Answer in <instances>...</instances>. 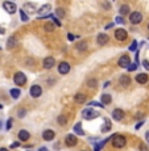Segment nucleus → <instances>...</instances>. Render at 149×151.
Wrapping results in <instances>:
<instances>
[{"label": "nucleus", "mask_w": 149, "mask_h": 151, "mask_svg": "<svg viewBox=\"0 0 149 151\" xmlns=\"http://www.w3.org/2000/svg\"><path fill=\"white\" fill-rule=\"evenodd\" d=\"M115 21L118 22V24H124V19H123L121 16H118V17H115Z\"/></svg>", "instance_id": "4c0bfd02"}, {"label": "nucleus", "mask_w": 149, "mask_h": 151, "mask_svg": "<svg viewBox=\"0 0 149 151\" xmlns=\"http://www.w3.org/2000/svg\"><path fill=\"white\" fill-rule=\"evenodd\" d=\"M119 11H120V14H121V16H125V14L129 13V7H128L127 4H124V5H121Z\"/></svg>", "instance_id": "bb28decb"}, {"label": "nucleus", "mask_w": 149, "mask_h": 151, "mask_svg": "<svg viewBox=\"0 0 149 151\" xmlns=\"http://www.w3.org/2000/svg\"><path fill=\"white\" fill-rule=\"evenodd\" d=\"M96 84H98V83H96V80H95V79H90L89 82H87V86L91 87V88H94V87H96Z\"/></svg>", "instance_id": "2f4dec72"}, {"label": "nucleus", "mask_w": 149, "mask_h": 151, "mask_svg": "<svg viewBox=\"0 0 149 151\" xmlns=\"http://www.w3.org/2000/svg\"><path fill=\"white\" fill-rule=\"evenodd\" d=\"M96 41H98V45L103 46L108 42V36H107L106 33H99L98 37H96Z\"/></svg>", "instance_id": "ddd939ff"}, {"label": "nucleus", "mask_w": 149, "mask_h": 151, "mask_svg": "<svg viewBox=\"0 0 149 151\" xmlns=\"http://www.w3.org/2000/svg\"><path fill=\"white\" fill-rule=\"evenodd\" d=\"M3 8H4L5 11H7L9 14H13L15 12L17 11V7H16V4L12 1H4L3 3Z\"/></svg>", "instance_id": "423d86ee"}, {"label": "nucleus", "mask_w": 149, "mask_h": 151, "mask_svg": "<svg viewBox=\"0 0 149 151\" xmlns=\"http://www.w3.org/2000/svg\"><path fill=\"white\" fill-rule=\"evenodd\" d=\"M24 7H25V8H28V9H29V11H32V12H34V5H33V4H31V3H27V4H25Z\"/></svg>", "instance_id": "e433bc0d"}, {"label": "nucleus", "mask_w": 149, "mask_h": 151, "mask_svg": "<svg viewBox=\"0 0 149 151\" xmlns=\"http://www.w3.org/2000/svg\"><path fill=\"white\" fill-rule=\"evenodd\" d=\"M15 45H16V40H15L13 37H11V38H8V42H7V47H8V49H12Z\"/></svg>", "instance_id": "c85d7f7f"}, {"label": "nucleus", "mask_w": 149, "mask_h": 151, "mask_svg": "<svg viewBox=\"0 0 149 151\" xmlns=\"http://www.w3.org/2000/svg\"><path fill=\"white\" fill-rule=\"evenodd\" d=\"M50 9H52V7L49 4H45V5H42V7L39 9V16H40V19H42V17H48L49 14H50Z\"/></svg>", "instance_id": "6e6552de"}, {"label": "nucleus", "mask_w": 149, "mask_h": 151, "mask_svg": "<svg viewBox=\"0 0 149 151\" xmlns=\"http://www.w3.org/2000/svg\"><path fill=\"white\" fill-rule=\"evenodd\" d=\"M39 151H48V149H46V147H40Z\"/></svg>", "instance_id": "49530a36"}, {"label": "nucleus", "mask_w": 149, "mask_h": 151, "mask_svg": "<svg viewBox=\"0 0 149 151\" xmlns=\"http://www.w3.org/2000/svg\"><path fill=\"white\" fill-rule=\"evenodd\" d=\"M57 121H58V124H60V125H62V126H63V125H66V124H68V118H66L65 116H58Z\"/></svg>", "instance_id": "cd10ccee"}, {"label": "nucleus", "mask_w": 149, "mask_h": 151, "mask_svg": "<svg viewBox=\"0 0 149 151\" xmlns=\"http://www.w3.org/2000/svg\"><path fill=\"white\" fill-rule=\"evenodd\" d=\"M136 47H137V41L135 40V41H133L132 43H131V46H129V50H131V51H135V50H136Z\"/></svg>", "instance_id": "72a5a7b5"}, {"label": "nucleus", "mask_w": 149, "mask_h": 151, "mask_svg": "<svg viewBox=\"0 0 149 151\" xmlns=\"http://www.w3.org/2000/svg\"><path fill=\"white\" fill-rule=\"evenodd\" d=\"M73 132H74V134L84 135V132L82 130V124H81V122H77V124L74 125V127H73Z\"/></svg>", "instance_id": "a211bd4d"}, {"label": "nucleus", "mask_w": 149, "mask_h": 151, "mask_svg": "<svg viewBox=\"0 0 149 151\" xmlns=\"http://www.w3.org/2000/svg\"><path fill=\"white\" fill-rule=\"evenodd\" d=\"M0 109H3V105H1V104H0Z\"/></svg>", "instance_id": "3c124183"}, {"label": "nucleus", "mask_w": 149, "mask_h": 151, "mask_svg": "<svg viewBox=\"0 0 149 151\" xmlns=\"http://www.w3.org/2000/svg\"><path fill=\"white\" fill-rule=\"evenodd\" d=\"M82 116H83L84 120H92V118H96L99 116V113L96 110L91 109V108H86L82 112Z\"/></svg>", "instance_id": "f03ea898"}, {"label": "nucleus", "mask_w": 149, "mask_h": 151, "mask_svg": "<svg viewBox=\"0 0 149 151\" xmlns=\"http://www.w3.org/2000/svg\"><path fill=\"white\" fill-rule=\"evenodd\" d=\"M1 124H3V122H1V121H0V129H1Z\"/></svg>", "instance_id": "8fccbe9b"}, {"label": "nucleus", "mask_w": 149, "mask_h": 151, "mask_svg": "<svg viewBox=\"0 0 149 151\" xmlns=\"http://www.w3.org/2000/svg\"><path fill=\"white\" fill-rule=\"evenodd\" d=\"M29 93H31L32 97H40L41 95H42V88H41L40 86H37V84H34V86L31 87Z\"/></svg>", "instance_id": "0eeeda50"}, {"label": "nucleus", "mask_w": 149, "mask_h": 151, "mask_svg": "<svg viewBox=\"0 0 149 151\" xmlns=\"http://www.w3.org/2000/svg\"><path fill=\"white\" fill-rule=\"evenodd\" d=\"M145 139H147V142H148V145H149V132L145 133Z\"/></svg>", "instance_id": "c03bdc74"}, {"label": "nucleus", "mask_w": 149, "mask_h": 151, "mask_svg": "<svg viewBox=\"0 0 149 151\" xmlns=\"http://www.w3.org/2000/svg\"><path fill=\"white\" fill-rule=\"evenodd\" d=\"M13 82H15V84H17V86H24V84L27 83V76H25V74H23V72H16L13 76Z\"/></svg>", "instance_id": "7ed1b4c3"}, {"label": "nucleus", "mask_w": 149, "mask_h": 151, "mask_svg": "<svg viewBox=\"0 0 149 151\" xmlns=\"http://www.w3.org/2000/svg\"><path fill=\"white\" fill-rule=\"evenodd\" d=\"M112 118L116 121H121L124 118V110L121 109H113L112 112Z\"/></svg>", "instance_id": "4468645a"}, {"label": "nucleus", "mask_w": 149, "mask_h": 151, "mask_svg": "<svg viewBox=\"0 0 149 151\" xmlns=\"http://www.w3.org/2000/svg\"><path fill=\"white\" fill-rule=\"evenodd\" d=\"M110 130H111V121L110 120H106V121H104V125L102 126V133L110 132Z\"/></svg>", "instance_id": "4be33fe9"}, {"label": "nucleus", "mask_w": 149, "mask_h": 151, "mask_svg": "<svg viewBox=\"0 0 149 151\" xmlns=\"http://www.w3.org/2000/svg\"><path fill=\"white\" fill-rule=\"evenodd\" d=\"M90 105H95V106H99V108H103L104 106V104H102V103H96V101H91V103H89Z\"/></svg>", "instance_id": "c9c22d12"}, {"label": "nucleus", "mask_w": 149, "mask_h": 151, "mask_svg": "<svg viewBox=\"0 0 149 151\" xmlns=\"http://www.w3.org/2000/svg\"><path fill=\"white\" fill-rule=\"evenodd\" d=\"M111 101H112V97H111V95H108V93L102 95V104H104V105H108V104H111Z\"/></svg>", "instance_id": "aec40b11"}, {"label": "nucleus", "mask_w": 149, "mask_h": 151, "mask_svg": "<svg viewBox=\"0 0 149 151\" xmlns=\"http://www.w3.org/2000/svg\"><path fill=\"white\" fill-rule=\"evenodd\" d=\"M83 151H84V150H83Z\"/></svg>", "instance_id": "864d4df0"}, {"label": "nucleus", "mask_w": 149, "mask_h": 151, "mask_svg": "<svg viewBox=\"0 0 149 151\" xmlns=\"http://www.w3.org/2000/svg\"><path fill=\"white\" fill-rule=\"evenodd\" d=\"M136 82L140 83V84H145V83L149 82V78H148L147 74H139L136 76Z\"/></svg>", "instance_id": "f3484780"}, {"label": "nucleus", "mask_w": 149, "mask_h": 151, "mask_svg": "<svg viewBox=\"0 0 149 151\" xmlns=\"http://www.w3.org/2000/svg\"><path fill=\"white\" fill-rule=\"evenodd\" d=\"M129 83H131V78L128 76V75H121L120 76V84L123 87H127V86H129Z\"/></svg>", "instance_id": "6ab92c4d"}, {"label": "nucleus", "mask_w": 149, "mask_h": 151, "mask_svg": "<svg viewBox=\"0 0 149 151\" xmlns=\"http://www.w3.org/2000/svg\"><path fill=\"white\" fill-rule=\"evenodd\" d=\"M142 66H144L145 70H148V71H149V60H148V59L142 60Z\"/></svg>", "instance_id": "ea45409f"}, {"label": "nucleus", "mask_w": 149, "mask_h": 151, "mask_svg": "<svg viewBox=\"0 0 149 151\" xmlns=\"http://www.w3.org/2000/svg\"><path fill=\"white\" fill-rule=\"evenodd\" d=\"M125 143H127V139L123 137V135H115V137H112V145H113V147H116V149L124 147Z\"/></svg>", "instance_id": "f257e3e1"}, {"label": "nucleus", "mask_w": 149, "mask_h": 151, "mask_svg": "<svg viewBox=\"0 0 149 151\" xmlns=\"http://www.w3.org/2000/svg\"><path fill=\"white\" fill-rule=\"evenodd\" d=\"M148 30H149V24H148Z\"/></svg>", "instance_id": "603ef678"}, {"label": "nucleus", "mask_w": 149, "mask_h": 151, "mask_svg": "<svg viewBox=\"0 0 149 151\" xmlns=\"http://www.w3.org/2000/svg\"><path fill=\"white\" fill-rule=\"evenodd\" d=\"M119 66L120 67H123V68H127L128 66L131 65V58L128 57V55H121L120 58H119Z\"/></svg>", "instance_id": "1a4fd4ad"}, {"label": "nucleus", "mask_w": 149, "mask_h": 151, "mask_svg": "<svg viewBox=\"0 0 149 151\" xmlns=\"http://www.w3.org/2000/svg\"><path fill=\"white\" fill-rule=\"evenodd\" d=\"M75 47H77V50L83 51V50H86V49H87V43L84 41H81V42L77 43V46H75Z\"/></svg>", "instance_id": "a878e982"}, {"label": "nucleus", "mask_w": 149, "mask_h": 151, "mask_svg": "<svg viewBox=\"0 0 149 151\" xmlns=\"http://www.w3.org/2000/svg\"><path fill=\"white\" fill-rule=\"evenodd\" d=\"M44 68L49 70V68H53V66L55 65V59L53 57H46L45 59H44Z\"/></svg>", "instance_id": "9b49d317"}, {"label": "nucleus", "mask_w": 149, "mask_h": 151, "mask_svg": "<svg viewBox=\"0 0 149 151\" xmlns=\"http://www.w3.org/2000/svg\"><path fill=\"white\" fill-rule=\"evenodd\" d=\"M29 138H31V134H29L28 130H20V132H19V139H20V141L27 142Z\"/></svg>", "instance_id": "dca6fc26"}, {"label": "nucleus", "mask_w": 149, "mask_h": 151, "mask_svg": "<svg viewBox=\"0 0 149 151\" xmlns=\"http://www.w3.org/2000/svg\"><path fill=\"white\" fill-rule=\"evenodd\" d=\"M65 143L68 145L69 147H73V146H75V145L78 143V139H77V137H75L74 134H69L68 137H66V139H65Z\"/></svg>", "instance_id": "f8f14e48"}, {"label": "nucleus", "mask_w": 149, "mask_h": 151, "mask_svg": "<svg viewBox=\"0 0 149 151\" xmlns=\"http://www.w3.org/2000/svg\"><path fill=\"white\" fill-rule=\"evenodd\" d=\"M44 29H45L46 32H53L55 29V24H53V21H52V22H46V24L44 25Z\"/></svg>", "instance_id": "b1692460"}, {"label": "nucleus", "mask_w": 149, "mask_h": 151, "mask_svg": "<svg viewBox=\"0 0 149 151\" xmlns=\"http://www.w3.org/2000/svg\"><path fill=\"white\" fill-rule=\"evenodd\" d=\"M12 124H13V120H12V118H8V121H7V126H5V129L9 130L11 127H12Z\"/></svg>", "instance_id": "f704fd0d"}, {"label": "nucleus", "mask_w": 149, "mask_h": 151, "mask_svg": "<svg viewBox=\"0 0 149 151\" xmlns=\"http://www.w3.org/2000/svg\"><path fill=\"white\" fill-rule=\"evenodd\" d=\"M142 125H144V121H140V122H139V124H136L135 129H136V130H139V129H140V127H141V126H142Z\"/></svg>", "instance_id": "79ce46f5"}, {"label": "nucleus", "mask_w": 149, "mask_h": 151, "mask_svg": "<svg viewBox=\"0 0 149 151\" xmlns=\"http://www.w3.org/2000/svg\"><path fill=\"white\" fill-rule=\"evenodd\" d=\"M54 137H55V133L53 132V130H45V132H44L42 133V138L44 139H45V141H53V139H54Z\"/></svg>", "instance_id": "2eb2a0df"}, {"label": "nucleus", "mask_w": 149, "mask_h": 151, "mask_svg": "<svg viewBox=\"0 0 149 151\" xmlns=\"http://www.w3.org/2000/svg\"><path fill=\"white\" fill-rule=\"evenodd\" d=\"M4 33H5L4 29H0V34H4Z\"/></svg>", "instance_id": "09e8293b"}, {"label": "nucleus", "mask_w": 149, "mask_h": 151, "mask_svg": "<svg viewBox=\"0 0 149 151\" xmlns=\"http://www.w3.org/2000/svg\"><path fill=\"white\" fill-rule=\"evenodd\" d=\"M0 151H8V149H5V147H0Z\"/></svg>", "instance_id": "de8ad7c7"}, {"label": "nucleus", "mask_w": 149, "mask_h": 151, "mask_svg": "<svg viewBox=\"0 0 149 151\" xmlns=\"http://www.w3.org/2000/svg\"><path fill=\"white\" fill-rule=\"evenodd\" d=\"M20 19H21V21H24V22H27L28 20H29V17H28V14L24 12L23 9H20Z\"/></svg>", "instance_id": "c756f323"}, {"label": "nucleus", "mask_w": 149, "mask_h": 151, "mask_svg": "<svg viewBox=\"0 0 149 151\" xmlns=\"http://www.w3.org/2000/svg\"><path fill=\"white\" fill-rule=\"evenodd\" d=\"M113 27V22H111V24H108V25H106V29H111Z\"/></svg>", "instance_id": "a18cd8bd"}, {"label": "nucleus", "mask_w": 149, "mask_h": 151, "mask_svg": "<svg viewBox=\"0 0 149 151\" xmlns=\"http://www.w3.org/2000/svg\"><path fill=\"white\" fill-rule=\"evenodd\" d=\"M137 67H139V63H131V65L127 67V70L128 71H135Z\"/></svg>", "instance_id": "7c9ffc66"}, {"label": "nucleus", "mask_w": 149, "mask_h": 151, "mask_svg": "<svg viewBox=\"0 0 149 151\" xmlns=\"http://www.w3.org/2000/svg\"><path fill=\"white\" fill-rule=\"evenodd\" d=\"M25 113H27V110H25V109H20L19 113H17V116L21 118V117H24V116H25Z\"/></svg>", "instance_id": "58836bf2"}, {"label": "nucleus", "mask_w": 149, "mask_h": 151, "mask_svg": "<svg viewBox=\"0 0 149 151\" xmlns=\"http://www.w3.org/2000/svg\"><path fill=\"white\" fill-rule=\"evenodd\" d=\"M142 21V14L140 13V12H132L129 14V22L131 24H133V25H136V24H140V22Z\"/></svg>", "instance_id": "20e7f679"}, {"label": "nucleus", "mask_w": 149, "mask_h": 151, "mask_svg": "<svg viewBox=\"0 0 149 151\" xmlns=\"http://www.w3.org/2000/svg\"><path fill=\"white\" fill-rule=\"evenodd\" d=\"M55 13H57L60 17H63V16H65V11H63L62 8H57V11H55Z\"/></svg>", "instance_id": "473e14b6"}, {"label": "nucleus", "mask_w": 149, "mask_h": 151, "mask_svg": "<svg viewBox=\"0 0 149 151\" xmlns=\"http://www.w3.org/2000/svg\"><path fill=\"white\" fill-rule=\"evenodd\" d=\"M19 146H21L19 142H13V143L11 145V149H16V147H19Z\"/></svg>", "instance_id": "a19ab883"}, {"label": "nucleus", "mask_w": 149, "mask_h": 151, "mask_svg": "<svg viewBox=\"0 0 149 151\" xmlns=\"http://www.w3.org/2000/svg\"><path fill=\"white\" fill-rule=\"evenodd\" d=\"M74 100L77 101L78 104H82V103H84V101L87 100V97H86V95H83V93H77L74 96Z\"/></svg>", "instance_id": "412c9836"}, {"label": "nucleus", "mask_w": 149, "mask_h": 151, "mask_svg": "<svg viewBox=\"0 0 149 151\" xmlns=\"http://www.w3.org/2000/svg\"><path fill=\"white\" fill-rule=\"evenodd\" d=\"M9 93H11V96H12L13 99H19L20 95H21V92H20V89H17V88H12L9 91Z\"/></svg>", "instance_id": "393cba45"}, {"label": "nucleus", "mask_w": 149, "mask_h": 151, "mask_svg": "<svg viewBox=\"0 0 149 151\" xmlns=\"http://www.w3.org/2000/svg\"><path fill=\"white\" fill-rule=\"evenodd\" d=\"M68 38H69V41H74V38H75V37L73 36L71 33H69V34H68Z\"/></svg>", "instance_id": "37998d69"}, {"label": "nucleus", "mask_w": 149, "mask_h": 151, "mask_svg": "<svg viewBox=\"0 0 149 151\" xmlns=\"http://www.w3.org/2000/svg\"><path fill=\"white\" fill-rule=\"evenodd\" d=\"M107 141H108V139H104V141H100V142H98V143H95L94 151H100V150H102V147H103L104 145L107 143Z\"/></svg>", "instance_id": "5701e85b"}, {"label": "nucleus", "mask_w": 149, "mask_h": 151, "mask_svg": "<svg viewBox=\"0 0 149 151\" xmlns=\"http://www.w3.org/2000/svg\"><path fill=\"white\" fill-rule=\"evenodd\" d=\"M69 71H70V65L68 62H61L60 65H58V72H60L61 75L69 74Z\"/></svg>", "instance_id": "9d476101"}, {"label": "nucleus", "mask_w": 149, "mask_h": 151, "mask_svg": "<svg viewBox=\"0 0 149 151\" xmlns=\"http://www.w3.org/2000/svg\"><path fill=\"white\" fill-rule=\"evenodd\" d=\"M127 37H128V33H127V30L125 29H121V28H119V29H116L115 30V38L118 40V41H125L127 40Z\"/></svg>", "instance_id": "39448f33"}]
</instances>
